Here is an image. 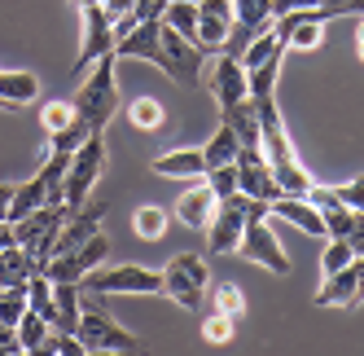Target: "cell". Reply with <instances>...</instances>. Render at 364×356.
<instances>
[{
  "label": "cell",
  "mask_w": 364,
  "mask_h": 356,
  "mask_svg": "<svg viewBox=\"0 0 364 356\" xmlns=\"http://www.w3.org/2000/svg\"><path fill=\"white\" fill-rule=\"evenodd\" d=\"M114 62H119L114 53L97 58V62H92V75L84 80V88L75 93V101H70L75 119H80L88 132H106V128H110V119H114V110H119V84H114Z\"/></svg>",
  "instance_id": "obj_1"
},
{
  "label": "cell",
  "mask_w": 364,
  "mask_h": 356,
  "mask_svg": "<svg viewBox=\"0 0 364 356\" xmlns=\"http://www.w3.org/2000/svg\"><path fill=\"white\" fill-rule=\"evenodd\" d=\"M272 216V202L264 198H250V194H228L215 202V216L211 224H206V246L215 251V256H228V251H237L242 234H246V224L250 220H268Z\"/></svg>",
  "instance_id": "obj_2"
},
{
  "label": "cell",
  "mask_w": 364,
  "mask_h": 356,
  "mask_svg": "<svg viewBox=\"0 0 364 356\" xmlns=\"http://www.w3.org/2000/svg\"><path fill=\"white\" fill-rule=\"evenodd\" d=\"M84 295L88 299H80V343L88 352H136L141 339L110 317V308L101 303V295H92V290H84Z\"/></svg>",
  "instance_id": "obj_3"
},
{
  "label": "cell",
  "mask_w": 364,
  "mask_h": 356,
  "mask_svg": "<svg viewBox=\"0 0 364 356\" xmlns=\"http://www.w3.org/2000/svg\"><path fill=\"white\" fill-rule=\"evenodd\" d=\"M66 211H70L66 202H44V207H36L31 216L14 220V242L27 251L40 268H48V260H53V242H58V229H62Z\"/></svg>",
  "instance_id": "obj_4"
},
{
  "label": "cell",
  "mask_w": 364,
  "mask_h": 356,
  "mask_svg": "<svg viewBox=\"0 0 364 356\" xmlns=\"http://www.w3.org/2000/svg\"><path fill=\"white\" fill-rule=\"evenodd\" d=\"M206 286H211V273H206V260L202 256H176L167 268H163V295L180 308H202L206 299Z\"/></svg>",
  "instance_id": "obj_5"
},
{
  "label": "cell",
  "mask_w": 364,
  "mask_h": 356,
  "mask_svg": "<svg viewBox=\"0 0 364 356\" xmlns=\"http://www.w3.org/2000/svg\"><path fill=\"white\" fill-rule=\"evenodd\" d=\"M101 163H106V141H101V132H92L80 150H75V159H70V172H66V185H62V198H66V207H84L92 185H97V176H101Z\"/></svg>",
  "instance_id": "obj_6"
},
{
  "label": "cell",
  "mask_w": 364,
  "mask_h": 356,
  "mask_svg": "<svg viewBox=\"0 0 364 356\" xmlns=\"http://www.w3.org/2000/svg\"><path fill=\"white\" fill-rule=\"evenodd\" d=\"M84 290L92 295H163V273H149L141 264H123V268H106V273H88Z\"/></svg>",
  "instance_id": "obj_7"
},
{
  "label": "cell",
  "mask_w": 364,
  "mask_h": 356,
  "mask_svg": "<svg viewBox=\"0 0 364 356\" xmlns=\"http://www.w3.org/2000/svg\"><path fill=\"white\" fill-rule=\"evenodd\" d=\"M110 256V238L106 234H92L88 242H80V246H70V251H58L53 260H48V282H75L80 286L84 277L92 273V268H101V260Z\"/></svg>",
  "instance_id": "obj_8"
},
{
  "label": "cell",
  "mask_w": 364,
  "mask_h": 356,
  "mask_svg": "<svg viewBox=\"0 0 364 356\" xmlns=\"http://www.w3.org/2000/svg\"><path fill=\"white\" fill-rule=\"evenodd\" d=\"M237 256L246 264H259V268L277 273V277H290V256H285V246L277 242V234L268 229V220H250L246 224V234L237 242Z\"/></svg>",
  "instance_id": "obj_9"
},
{
  "label": "cell",
  "mask_w": 364,
  "mask_h": 356,
  "mask_svg": "<svg viewBox=\"0 0 364 356\" xmlns=\"http://www.w3.org/2000/svg\"><path fill=\"white\" fill-rule=\"evenodd\" d=\"M325 14L321 9H290V14H281V18H272V36L285 44V48H321V40H325Z\"/></svg>",
  "instance_id": "obj_10"
},
{
  "label": "cell",
  "mask_w": 364,
  "mask_h": 356,
  "mask_svg": "<svg viewBox=\"0 0 364 356\" xmlns=\"http://www.w3.org/2000/svg\"><path fill=\"white\" fill-rule=\"evenodd\" d=\"M114 58H136V62H154L167 75V48H163V18H145L136 22L127 36L114 40Z\"/></svg>",
  "instance_id": "obj_11"
},
{
  "label": "cell",
  "mask_w": 364,
  "mask_h": 356,
  "mask_svg": "<svg viewBox=\"0 0 364 356\" xmlns=\"http://www.w3.org/2000/svg\"><path fill=\"white\" fill-rule=\"evenodd\" d=\"M80 9H84V44H80V58H75V70H84L97 58L114 53V27H110L106 5H101V0H88Z\"/></svg>",
  "instance_id": "obj_12"
},
{
  "label": "cell",
  "mask_w": 364,
  "mask_h": 356,
  "mask_svg": "<svg viewBox=\"0 0 364 356\" xmlns=\"http://www.w3.org/2000/svg\"><path fill=\"white\" fill-rule=\"evenodd\" d=\"M364 303V256H355L347 268H338L325 277V286L316 290V308H355Z\"/></svg>",
  "instance_id": "obj_13"
},
{
  "label": "cell",
  "mask_w": 364,
  "mask_h": 356,
  "mask_svg": "<svg viewBox=\"0 0 364 356\" xmlns=\"http://www.w3.org/2000/svg\"><path fill=\"white\" fill-rule=\"evenodd\" d=\"M237 189L250 194V198H264V202H272L281 194L277 176H272L268 159L259 155V150H237Z\"/></svg>",
  "instance_id": "obj_14"
},
{
  "label": "cell",
  "mask_w": 364,
  "mask_h": 356,
  "mask_svg": "<svg viewBox=\"0 0 364 356\" xmlns=\"http://www.w3.org/2000/svg\"><path fill=\"white\" fill-rule=\"evenodd\" d=\"M206 88L215 93V101H220V106H232V101L250 97V80H246V66H242V58H228V53H220V58H215V66H211V75H206Z\"/></svg>",
  "instance_id": "obj_15"
},
{
  "label": "cell",
  "mask_w": 364,
  "mask_h": 356,
  "mask_svg": "<svg viewBox=\"0 0 364 356\" xmlns=\"http://www.w3.org/2000/svg\"><path fill=\"white\" fill-rule=\"evenodd\" d=\"M101 220H106V207H101V202H84V207L66 211V220L58 229V242H53V256H58V251H70V246L88 242L92 234H101Z\"/></svg>",
  "instance_id": "obj_16"
},
{
  "label": "cell",
  "mask_w": 364,
  "mask_h": 356,
  "mask_svg": "<svg viewBox=\"0 0 364 356\" xmlns=\"http://www.w3.org/2000/svg\"><path fill=\"white\" fill-rule=\"evenodd\" d=\"M272 216L290 220L294 229H303V234H311V238L325 242V220H321V211L311 207L303 194H277V198H272Z\"/></svg>",
  "instance_id": "obj_17"
},
{
  "label": "cell",
  "mask_w": 364,
  "mask_h": 356,
  "mask_svg": "<svg viewBox=\"0 0 364 356\" xmlns=\"http://www.w3.org/2000/svg\"><path fill=\"white\" fill-rule=\"evenodd\" d=\"M224 128H232V137L242 141V150H259V155H264V141H259V106H255V97H242V101H232V106H224Z\"/></svg>",
  "instance_id": "obj_18"
},
{
  "label": "cell",
  "mask_w": 364,
  "mask_h": 356,
  "mask_svg": "<svg viewBox=\"0 0 364 356\" xmlns=\"http://www.w3.org/2000/svg\"><path fill=\"white\" fill-rule=\"evenodd\" d=\"M176 216H180V224H189V229H206V224H211V216H215V194H211V185L202 181L189 194H180Z\"/></svg>",
  "instance_id": "obj_19"
},
{
  "label": "cell",
  "mask_w": 364,
  "mask_h": 356,
  "mask_svg": "<svg viewBox=\"0 0 364 356\" xmlns=\"http://www.w3.org/2000/svg\"><path fill=\"white\" fill-rule=\"evenodd\" d=\"M36 97H40V80L31 70H0V101H5L9 110L31 106Z\"/></svg>",
  "instance_id": "obj_20"
},
{
  "label": "cell",
  "mask_w": 364,
  "mask_h": 356,
  "mask_svg": "<svg viewBox=\"0 0 364 356\" xmlns=\"http://www.w3.org/2000/svg\"><path fill=\"white\" fill-rule=\"evenodd\" d=\"M154 172L171 176V181H193V176L206 172V159H202V150H171V155L154 159Z\"/></svg>",
  "instance_id": "obj_21"
},
{
  "label": "cell",
  "mask_w": 364,
  "mask_h": 356,
  "mask_svg": "<svg viewBox=\"0 0 364 356\" xmlns=\"http://www.w3.org/2000/svg\"><path fill=\"white\" fill-rule=\"evenodd\" d=\"M31 273H44V268H40L18 242L0 251V290H5V286H27V277H31Z\"/></svg>",
  "instance_id": "obj_22"
},
{
  "label": "cell",
  "mask_w": 364,
  "mask_h": 356,
  "mask_svg": "<svg viewBox=\"0 0 364 356\" xmlns=\"http://www.w3.org/2000/svg\"><path fill=\"white\" fill-rule=\"evenodd\" d=\"M44 202H48V189H44V181H40V176H31V181L14 185V198H9V211H5V220L14 224V220H22V216H31L36 207H44Z\"/></svg>",
  "instance_id": "obj_23"
},
{
  "label": "cell",
  "mask_w": 364,
  "mask_h": 356,
  "mask_svg": "<svg viewBox=\"0 0 364 356\" xmlns=\"http://www.w3.org/2000/svg\"><path fill=\"white\" fill-rule=\"evenodd\" d=\"M70 159H75V155H62V150H48V159H44V167H40V181H44V189H48V202H66V198H62V185H66Z\"/></svg>",
  "instance_id": "obj_24"
},
{
  "label": "cell",
  "mask_w": 364,
  "mask_h": 356,
  "mask_svg": "<svg viewBox=\"0 0 364 356\" xmlns=\"http://www.w3.org/2000/svg\"><path fill=\"white\" fill-rule=\"evenodd\" d=\"M163 27H171V31H180L185 40L198 44V5L193 0H171L163 9Z\"/></svg>",
  "instance_id": "obj_25"
},
{
  "label": "cell",
  "mask_w": 364,
  "mask_h": 356,
  "mask_svg": "<svg viewBox=\"0 0 364 356\" xmlns=\"http://www.w3.org/2000/svg\"><path fill=\"white\" fill-rule=\"evenodd\" d=\"M237 150H242V141L232 137V128L220 123V132L202 145V159H206V167H224V163H237Z\"/></svg>",
  "instance_id": "obj_26"
},
{
  "label": "cell",
  "mask_w": 364,
  "mask_h": 356,
  "mask_svg": "<svg viewBox=\"0 0 364 356\" xmlns=\"http://www.w3.org/2000/svg\"><path fill=\"white\" fill-rule=\"evenodd\" d=\"M277 53H285V44H281V40L272 36V27H268V31H259V36L246 44L242 66H246V70H255V66H264V62H268V58H277Z\"/></svg>",
  "instance_id": "obj_27"
},
{
  "label": "cell",
  "mask_w": 364,
  "mask_h": 356,
  "mask_svg": "<svg viewBox=\"0 0 364 356\" xmlns=\"http://www.w3.org/2000/svg\"><path fill=\"white\" fill-rule=\"evenodd\" d=\"M167 220H171V211L167 207H136V216H132V229L145 238V242H154V238H163L167 234Z\"/></svg>",
  "instance_id": "obj_28"
},
{
  "label": "cell",
  "mask_w": 364,
  "mask_h": 356,
  "mask_svg": "<svg viewBox=\"0 0 364 356\" xmlns=\"http://www.w3.org/2000/svg\"><path fill=\"white\" fill-rule=\"evenodd\" d=\"M127 119H132L136 128L154 132V128H163V119H167V110H163V101H154V97H136L132 106H127Z\"/></svg>",
  "instance_id": "obj_29"
},
{
  "label": "cell",
  "mask_w": 364,
  "mask_h": 356,
  "mask_svg": "<svg viewBox=\"0 0 364 356\" xmlns=\"http://www.w3.org/2000/svg\"><path fill=\"white\" fill-rule=\"evenodd\" d=\"M281 58H285V53H277V58H268L264 66L246 70V80H250V97H272V88H277V75H281Z\"/></svg>",
  "instance_id": "obj_30"
},
{
  "label": "cell",
  "mask_w": 364,
  "mask_h": 356,
  "mask_svg": "<svg viewBox=\"0 0 364 356\" xmlns=\"http://www.w3.org/2000/svg\"><path fill=\"white\" fill-rule=\"evenodd\" d=\"M232 18L246 27H272V0H232Z\"/></svg>",
  "instance_id": "obj_31"
},
{
  "label": "cell",
  "mask_w": 364,
  "mask_h": 356,
  "mask_svg": "<svg viewBox=\"0 0 364 356\" xmlns=\"http://www.w3.org/2000/svg\"><path fill=\"white\" fill-rule=\"evenodd\" d=\"M355 260V251L347 246V238H325V246H321V273L329 277V273H338V268H347Z\"/></svg>",
  "instance_id": "obj_32"
},
{
  "label": "cell",
  "mask_w": 364,
  "mask_h": 356,
  "mask_svg": "<svg viewBox=\"0 0 364 356\" xmlns=\"http://www.w3.org/2000/svg\"><path fill=\"white\" fill-rule=\"evenodd\" d=\"M44 335H48V321L40 317V313H22V321H18V339H22V352H36L40 343H44Z\"/></svg>",
  "instance_id": "obj_33"
},
{
  "label": "cell",
  "mask_w": 364,
  "mask_h": 356,
  "mask_svg": "<svg viewBox=\"0 0 364 356\" xmlns=\"http://www.w3.org/2000/svg\"><path fill=\"white\" fill-rule=\"evenodd\" d=\"M22 313H27V286H5V290H0V321L18 325Z\"/></svg>",
  "instance_id": "obj_34"
},
{
  "label": "cell",
  "mask_w": 364,
  "mask_h": 356,
  "mask_svg": "<svg viewBox=\"0 0 364 356\" xmlns=\"http://www.w3.org/2000/svg\"><path fill=\"white\" fill-rule=\"evenodd\" d=\"M202 176H206V185H211L215 202H220V198H228V194H237V163H224V167H206Z\"/></svg>",
  "instance_id": "obj_35"
},
{
  "label": "cell",
  "mask_w": 364,
  "mask_h": 356,
  "mask_svg": "<svg viewBox=\"0 0 364 356\" xmlns=\"http://www.w3.org/2000/svg\"><path fill=\"white\" fill-rule=\"evenodd\" d=\"M215 308L228 313L232 321H242V317H246V295L232 286V282H215Z\"/></svg>",
  "instance_id": "obj_36"
},
{
  "label": "cell",
  "mask_w": 364,
  "mask_h": 356,
  "mask_svg": "<svg viewBox=\"0 0 364 356\" xmlns=\"http://www.w3.org/2000/svg\"><path fill=\"white\" fill-rule=\"evenodd\" d=\"M232 325H237V321H232L228 313L211 308V317L202 321V339H206V343H228V339H232Z\"/></svg>",
  "instance_id": "obj_37"
},
{
  "label": "cell",
  "mask_w": 364,
  "mask_h": 356,
  "mask_svg": "<svg viewBox=\"0 0 364 356\" xmlns=\"http://www.w3.org/2000/svg\"><path fill=\"white\" fill-rule=\"evenodd\" d=\"M70 119H75V110H70V101H53V106L44 110V128H48V132H58V128H66Z\"/></svg>",
  "instance_id": "obj_38"
},
{
  "label": "cell",
  "mask_w": 364,
  "mask_h": 356,
  "mask_svg": "<svg viewBox=\"0 0 364 356\" xmlns=\"http://www.w3.org/2000/svg\"><path fill=\"white\" fill-rule=\"evenodd\" d=\"M333 194L343 198L351 211H364V176H355V181H347V185H338Z\"/></svg>",
  "instance_id": "obj_39"
},
{
  "label": "cell",
  "mask_w": 364,
  "mask_h": 356,
  "mask_svg": "<svg viewBox=\"0 0 364 356\" xmlns=\"http://www.w3.org/2000/svg\"><path fill=\"white\" fill-rule=\"evenodd\" d=\"M18 352H22L18 325H5V321H0V356H18Z\"/></svg>",
  "instance_id": "obj_40"
},
{
  "label": "cell",
  "mask_w": 364,
  "mask_h": 356,
  "mask_svg": "<svg viewBox=\"0 0 364 356\" xmlns=\"http://www.w3.org/2000/svg\"><path fill=\"white\" fill-rule=\"evenodd\" d=\"M171 5V0H136V5H132V14L145 22V18H163V9Z\"/></svg>",
  "instance_id": "obj_41"
},
{
  "label": "cell",
  "mask_w": 364,
  "mask_h": 356,
  "mask_svg": "<svg viewBox=\"0 0 364 356\" xmlns=\"http://www.w3.org/2000/svg\"><path fill=\"white\" fill-rule=\"evenodd\" d=\"M347 246L355 251V256H364V211H355V220L347 229Z\"/></svg>",
  "instance_id": "obj_42"
},
{
  "label": "cell",
  "mask_w": 364,
  "mask_h": 356,
  "mask_svg": "<svg viewBox=\"0 0 364 356\" xmlns=\"http://www.w3.org/2000/svg\"><path fill=\"white\" fill-rule=\"evenodd\" d=\"M5 246H14V224L0 220V251H5Z\"/></svg>",
  "instance_id": "obj_43"
},
{
  "label": "cell",
  "mask_w": 364,
  "mask_h": 356,
  "mask_svg": "<svg viewBox=\"0 0 364 356\" xmlns=\"http://www.w3.org/2000/svg\"><path fill=\"white\" fill-rule=\"evenodd\" d=\"M9 198H14V185H0V220H5V211H9Z\"/></svg>",
  "instance_id": "obj_44"
},
{
  "label": "cell",
  "mask_w": 364,
  "mask_h": 356,
  "mask_svg": "<svg viewBox=\"0 0 364 356\" xmlns=\"http://www.w3.org/2000/svg\"><path fill=\"white\" fill-rule=\"evenodd\" d=\"M355 53H360V62H364V22H360V36H355Z\"/></svg>",
  "instance_id": "obj_45"
},
{
  "label": "cell",
  "mask_w": 364,
  "mask_h": 356,
  "mask_svg": "<svg viewBox=\"0 0 364 356\" xmlns=\"http://www.w3.org/2000/svg\"><path fill=\"white\" fill-rule=\"evenodd\" d=\"M0 106H5V101H0Z\"/></svg>",
  "instance_id": "obj_46"
},
{
  "label": "cell",
  "mask_w": 364,
  "mask_h": 356,
  "mask_svg": "<svg viewBox=\"0 0 364 356\" xmlns=\"http://www.w3.org/2000/svg\"><path fill=\"white\" fill-rule=\"evenodd\" d=\"M193 5H198V0H193Z\"/></svg>",
  "instance_id": "obj_47"
}]
</instances>
